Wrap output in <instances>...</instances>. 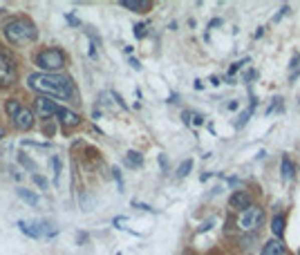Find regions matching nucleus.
<instances>
[{"mask_svg": "<svg viewBox=\"0 0 300 255\" xmlns=\"http://www.w3.org/2000/svg\"><path fill=\"white\" fill-rule=\"evenodd\" d=\"M3 137H5V128L0 126V139H3Z\"/></svg>", "mask_w": 300, "mask_h": 255, "instance_id": "obj_36", "label": "nucleus"}, {"mask_svg": "<svg viewBox=\"0 0 300 255\" xmlns=\"http://www.w3.org/2000/svg\"><path fill=\"white\" fill-rule=\"evenodd\" d=\"M56 103H59V101L50 99V96H38V99L34 101V108H36L38 117H41V119H45V121H47V119H54Z\"/></svg>", "mask_w": 300, "mask_h": 255, "instance_id": "obj_7", "label": "nucleus"}, {"mask_svg": "<svg viewBox=\"0 0 300 255\" xmlns=\"http://www.w3.org/2000/svg\"><path fill=\"white\" fill-rule=\"evenodd\" d=\"M18 163H21V166L25 168L27 172H32V175H36V170H38L36 161H34V159H30V157L25 155V152H21V155H18Z\"/></svg>", "mask_w": 300, "mask_h": 255, "instance_id": "obj_18", "label": "nucleus"}, {"mask_svg": "<svg viewBox=\"0 0 300 255\" xmlns=\"http://www.w3.org/2000/svg\"><path fill=\"white\" fill-rule=\"evenodd\" d=\"M121 7L123 9H130V12H134V14H146L153 9V3L150 0H121Z\"/></svg>", "mask_w": 300, "mask_h": 255, "instance_id": "obj_11", "label": "nucleus"}, {"mask_svg": "<svg viewBox=\"0 0 300 255\" xmlns=\"http://www.w3.org/2000/svg\"><path fill=\"white\" fill-rule=\"evenodd\" d=\"M54 119L63 128H76L81 123V114L74 112V110H70V108H65V105H61V103H56Z\"/></svg>", "mask_w": 300, "mask_h": 255, "instance_id": "obj_6", "label": "nucleus"}, {"mask_svg": "<svg viewBox=\"0 0 300 255\" xmlns=\"http://www.w3.org/2000/svg\"><path fill=\"white\" fill-rule=\"evenodd\" d=\"M36 226H38V233H41L43 239H54L56 235H59V226L52 222V219H38Z\"/></svg>", "mask_w": 300, "mask_h": 255, "instance_id": "obj_10", "label": "nucleus"}, {"mask_svg": "<svg viewBox=\"0 0 300 255\" xmlns=\"http://www.w3.org/2000/svg\"><path fill=\"white\" fill-rule=\"evenodd\" d=\"M282 253H284L282 239H269L262 248V255H282Z\"/></svg>", "mask_w": 300, "mask_h": 255, "instance_id": "obj_15", "label": "nucleus"}, {"mask_svg": "<svg viewBox=\"0 0 300 255\" xmlns=\"http://www.w3.org/2000/svg\"><path fill=\"white\" fill-rule=\"evenodd\" d=\"M242 65H244V61H240V63H233V67H231V70H229V74H235V72H238Z\"/></svg>", "mask_w": 300, "mask_h": 255, "instance_id": "obj_34", "label": "nucleus"}, {"mask_svg": "<svg viewBox=\"0 0 300 255\" xmlns=\"http://www.w3.org/2000/svg\"><path fill=\"white\" fill-rule=\"evenodd\" d=\"M132 206L134 208H139V210H146V213H153L155 210V208H150L148 204H143V201H132Z\"/></svg>", "mask_w": 300, "mask_h": 255, "instance_id": "obj_26", "label": "nucleus"}, {"mask_svg": "<svg viewBox=\"0 0 300 255\" xmlns=\"http://www.w3.org/2000/svg\"><path fill=\"white\" fill-rule=\"evenodd\" d=\"M32 181H34V184H36L41 190H47V188H50V181H47L43 175H38V172H36V175H32Z\"/></svg>", "mask_w": 300, "mask_h": 255, "instance_id": "obj_22", "label": "nucleus"}, {"mask_svg": "<svg viewBox=\"0 0 300 255\" xmlns=\"http://www.w3.org/2000/svg\"><path fill=\"white\" fill-rule=\"evenodd\" d=\"M65 21H67V23H70V25H74V27H79V25H81V23H79V21H76V18H74V16H72V14H65Z\"/></svg>", "mask_w": 300, "mask_h": 255, "instance_id": "obj_32", "label": "nucleus"}, {"mask_svg": "<svg viewBox=\"0 0 300 255\" xmlns=\"http://www.w3.org/2000/svg\"><path fill=\"white\" fill-rule=\"evenodd\" d=\"M125 163H128L130 168H141V166H143V157H141V152H137V150H128V152H125Z\"/></svg>", "mask_w": 300, "mask_h": 255, "instance_id": "obj_16", "label": "nucleus"}, {"mask_svg": "<svg viewBox=\"0 0 300 255\" xmlns=\"http://www.w3.org/2000/svg\"><path fill=\"white\" fill-rule=\"evenodd\" d=\"M114 101H117V105H119L121 110H128V103H125V101L121 99V94H119V92H114Z\"/></svg>", "mask_w": 300, "mask_h": 255, "instance_id": "obj_30", "label": "nucleus"}, {"mask_svg": "<svg viewBox=\"0 0 300 255\" xmlns=\"http://www.w3.org/2000/svg\"><path fill=\"white\" fill-rule=\"evenodd\" d=\"M88 239H90V235L85 233V230H79V233H76V242H79V244H85Z\"/></svg>", "mask_w": 300, "mask_h": 255, "instance_id": "obj_27", "label": "nucleus"}, {"mask_svg": "<svg viewBox=\"0 0 300 255\" xmlns=\"http://www.w3.org/2000/svg\"><path fill=\"white\" fill-rule=\"evenodd\" d=\"M3 36L7 38V43H12L14 47H21V45H30V43L36 41L38 30L30 18L16 16V18H9L3 25Z\"/></svg>", "mask_w": 300, "mask_h": 255, "instance_id": "obj_2", "label": "nucleus"}, {"mask_svg": "<svg viewBox=\"0 0 300 255\" xmlns=\"http://www.w3.org/2000/svg\"><path fill=\"white\" fill-rule=\"evenodd\" d=\"M191 168H193V159H186L180 168H177V177H186L188 172H191Z\"/></svg>", "mask_w": 300, "mask_h": 255, "instance_id": "obj_23", "label": "nucleus"}, {"mask_svg": "<svg viewBox=\"0 0 300 255\" xmlns=\"http://www.w3.org/2000/svg\"><path fill=\"white\" fill-rule=\"evenodd\" d=\"M271 230H273L275 237H282V233H284V217H282V215H275V217H273V222H271Z\"/></svg>", "mask_w": 300, "mask_h": 255, "instance_id": "obj_19", "label": "nucleus"}, {"mask_svg": "<svg viewBox=\"0 0 300 255\" xmlns=\"http://www.w3.org/2000/svg\"><path fill=\"white\" fill-rule=\"evenodd\" d=\"M21 110H23V103L18 99H9L7 103H5V112H7L9 119H14L18 112H21Z\"/></svg>", "mask_w": 300, "mask_h": 255, "instance_id": "obj_17", "label": "nucleus"}, {"mask_svg": "<svg viewBox=\"0 0 300 255\" xmlns=\"http://www.w3.org/2000/svg\"><path fill=\"white\" fill-rule=\"evenodd\" d=\"M16 195L21 197V199L25 201L27 206H38V204H41V197H38V195H36V192H34V190H27L25 186H21V188L16 190Z\"/></svg>", "mask_w": 300, "mask_h": 255, "instance_id": "obj_14", "label": "nucleus"}, {"mask_svg": "<svg viewBox=\"0 0 300 255\" xmlns=\"http://www.w3.org/2000/svg\"><path fill=\"white\" fill-rule=\"evenodd\" d=\"M23 146H34V148H52L50 141H30V139H25L23 141Z\"/></svg>", "mask_w": 300, "mask_h": 255, "instance_id": "obj_24", "label": "nucleus"}, {"mask_svg": "<svg viewBox=\"0 0 300 255\" xmlns=\"http://www.w3.org/2000/svg\"><path fill=\"white\" fill-rule=\"evenodd\" d=\"M291 177H293V163L289 157H282V179L289 181Z\"/></svg>", "mask_w": 300, "mask_h": 255, "instance_id": "obj_20", "label": "nucleus"}, {"mask_svg": "<svg viewBox=\"0 0 300 255\" xmlns=\"http://www.w3.org/2000/svg\"><path fill=\"white\" fill-rule=\"evenodd\" d=\"M117 255H121V253H117Z\"/></svg>", "mask_w": 300, "mask_h": 255, "instance_id": "obj_37", "label": "nucleus"}, {"mask_svg": "<svg viewBox=\"0 0 300 255\" xmlns=\"http://www.w3.org/2000/svg\"><path fill=\"white\" fill-rule=\"evenodd\" d=\"M128 63H130V67H132V70H141V63H139V61L137 59H132V56H130V59H128Z\"/></svg>", "mask_w": 300, "mask_h": 255, "instance_id": "obj_31", "label": "nucleus"}, {"mask_svg": "<svg viewBox=\"0 0 300 255\" xmlns=\"http://www.w3.org/2000/svg\"><path fill=\"white\" fill-rule=\"evenodd\" d=\"M27 88L38 92L41 96H50V99H63V101H72L76 99V85L74 81L67 74H36L27 76Z\"/></svg>", "mask_w": 300, "mask_h": 255, "instance_id": "obj_1", "label": "nucleus"}, {"mask_svg": "<svg viewBox=\"0 0 300 255\" xmlns=\"http://www.w3.org/2000/svg\"><path fill=\"white\" fill-rule=\"evenodd\" d=\"M52 168H54V186H61V170H63V163L59 157H52Z\"/></svg>", "mask_w": 300, "mask_h": 255, "instance_id": "obj_21", "label": "nucleus"}, {"mask_svg": "<svg viewBox=\"0 0 300 255\" xmlns=\"http://www.w3.org/2000/svg\"><path fill=\"white\" fill-rule=\"evenodd\" d=\"M229 206L231 208H235V210H242V213H244L246 208H251V195L246 190H235L233 195L229 197Z\"/></svg>", "mask_w": 300, "mask_h": 255, "instance_id": "obj_9", "label": "nucleus"}, {"mask_svg": "<svg viewBox=\"0 0 300 255\" xmlns=\"http://www.w3.org/2000/svg\"><path fill=\"white\" fill-rule=\"evenodd\" d=\"M112 175H114V179H117V184H119V192H121V190H123V179H121V170H119V168H114Z\"/></svg>", "mask_w": 300, "mask_h": 255, "instance_id": "obj_28", "label": "nucleus"}, {"mask_svg": "<svg viewBox=\"0 0 300 255\" xmlns=\"http://www.w3.org/2000/svg\"><path fill=\"white\" fill-rule=\"evenodd\" d=\"M76 201H79V208L83 210V213H90V210L96 208V197L88 190H81L79 197H76Z\"/></svg>", "mask_w": 300, "mask_h": 255, "instance_id": "obj_12", "label": "nucleus"}, {"mask_svg": "<svg viewBox=\"0 0 300 255\" xmlns=\"http://www.w3.org/2000/svg\"><path fill=\"white\" fill-rule=\"evenodd\" d=\"M16 226H18V230H21L25 237H30V239H43L41 233H38L36 222H30V219H21V222H18Z\"/></svg>", "mask_w": 300, "mask_h": 255, "instance_id": "obj_13", "label": "nucleus"}, {"mask_svg": "<svg viewBox=\"0 0 300 255\" xmlns=\"http://www.w3.org/2000/svg\"><path fill=\"white\" fill-rule=\"evenodd\" d=\"M12 177L14 179H21V172H16V168H12Z\"/></svg>", "mask_w": 300, "mask_h": 255, "instance_id": "obj_35", "label": "nucleus"}, {"mask_svg": "<svg viewBox=\"0 0 300 255\" xmlns=\"http://www.w3.org/2000/svg\"><path fill=\"white\" fill-rule=\"evenodd\" d=\"M262 208H258V206H251V208H246L244 213H240L238 217V228L240 230H255L260 224H262Z\"/></svg>", "mask_w": 300, "mask_h": 255, "instance_id": "obj_5", "label": "nucleus"}, {"mask_svg": "<svg viewBox=\"0 0 300 255\" xmlns=\"http://www.w3.org/2000/svg\"><path fill=\"white\" fill-rule=\"evenodd\" d=\"M146 23H137V25H134V36H137V38H143V36H146Z\"/></svg>", "mask_w": 300, "mask_h": 255, "instance_id": "obj_25", "label": "nucleus"}, {"mask_svg": "<svg viewBox=\"0 0 300 255\" xmlns=\"http://www.w3.org/2000/svg\"><path fill=\"white\" fill-rule=\"evenodd\" d=\"M159 166H162V170H168V161L164 155H159Z\"/></svg>", "mask_w": 300, "mask_h": 255, "instance_id": "obj_33", "label": "nucleus"}, {"mask_svg": "<svg viewBox=\"0 0 300 255\" xmlns=\"http://www.w3.org/2000/svg\"><path fill=\"white\" fill-rule=\"evenodd\" d=\"M191 123H193V126H202V123H204V117H202V114H197V112H193Z\"/></svg>", "mask_w": 300, "mask_h": 255, "instance_id": "obj_29", "label": "nucleus"}, {"mask_svg": "<svg viewBox=\"0 0 300 255\" xmlns=\"http://www.w3.org/2000/svg\"><path fill=\"white\" fill-rule=\"evenodd\" d=\"M34 119H36V117H34L32 110L23 105V110L12 119V121H14V126L21 130V132H27V130H32V128H34Z\"/></svg>", "mask_w": 300, "mask_h": 255, "instance_id": "obj_8", "label": "nucleus"}, {"mask_svg": "<svg viewBox=\"0 0 300 255\" xmlns=\"http://www.w3.org/2000/svg\"><path fill=\"white\" fill-rule=\"evenodd\" d=\"M16 79H18L16 61L5 50H0V85H12V83H16Z\"/></svg>", "mask_w": 300, "mask_h": 255, "instance_id": "obj_4", "label": "nucleus"}, {"mask_svg": "<svg viewBox=\"0 0 300 255\" xmlns=\"http://www.w3.org/2000/svg\"><path fill=\"white\" fill-rule=\"evenodd\" d=\"M65 52L59 47H45L36 54V65L41 67L43 74H59L65 67Z\"/></svg>", "mask_w": 300, "mask_h": 255, "instance_id": "obj_3", "label": "nucleus"}]
</instances>
